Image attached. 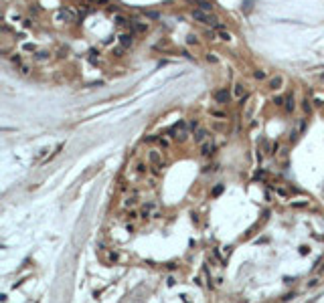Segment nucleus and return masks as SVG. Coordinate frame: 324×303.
I'll return each mask as SVG.
<instances>
[{
  "label": "nucleus",
  "instance_id": "1",
  "mask_svg": "<svg viewBox=\"0 0 324 303\" xmlns=\"http://www.w3.org/2000/svg\"><path fill=\"white\" fill-rule=\"evenodd\" d=\"M190 16H193L197 22H203V24H207V26H217L219 24V18L213 14V12H205V10H201V8L193 10Z\"/></svg>",
  "mask_w": 324,
  "mask_h": 303
},
{
  "label": "nucleus",
  "instance_id": "2",
  "mask_svg": "<svg viewBox=\"0 0 324 303\" xmlns=\"http://www.w3.org/2000/svg\"><path fill=\"white\" fill-rule=\"evenodd\" d=\"M148 162H150V166H152V168H158V170L166 166V164H164V160H162V154H160L158 150H154V148H152L150 152H148Z\"/></svg>",
  "mask_w": 324,
  "mask_h": 303
},
{
  "label": "nucleus",
  "instance_id": "3",
  "mask_svg": "<svg viewBox=\"0 0 324 303\" xmlns=\"http://www.w3.org/2000/svg\"><path fill=\"white\" fill-rule=\"evenodd\" d=\"M73 20V14L69 12V10H59L57 14H55V22H59V24H63V22H71Z\"/></svg>",
  "mask_w": 324,
  "mask_h": 303
},
{
  "label": "nucleus",
  "instance_id": "4",
  "mask_svg": "<svg viewBox=\"0 0 324 303\" xmlns=\"http://www.w3.org/2000/svg\"><path fill=\"white\" fill-rule=\"evenodd\" d=\"M215 99H217V103H229V101H231V91H229L227 87H225V89H219V91L215 93Z\"/></svg>",
  "mask_w": 324,
  "mask_h": 303
},
{
  "label": "nucleus",
  "instance_id": "5",
  "mask_svg": "<svg viewBox=\"0 0 324 303\" xmlns=\"http://www.w3.org/2000/svg\"><path fill=\"white\" fill-rule=\"evenodd\" d=\"M213 150H215V144H213V140L209 138V140H205L203 144H201V156H211Z\"/></svg>",
  "mask_w": 324,
  "mask_h": 303
},
{
  "label": "nucleus",
  "instance_id": "6",
  "mask_svg": "<svg viewBox=\"0 0 324 303\" xmlns=\"http://www.w3.org/2000/svg\"><path fill=\"white\" fill-rule=\"evenodd\" d=\"M136 204H138V192H136V190H134V192H132V196H128L126 200L122 202V206L126 208V210H128V208H134Z\"/></svg>",
  "mask_w": 324,
  "mask_h": 303
},
{
  "label": "nucleus",
  "instance_id": "7",
  "mask_svg": "<svg viewBox=\"0 0 324 303\" xmlns=\"http://www.w3.org/2000/svg\"><path fill=\"white\" fill-rule=\"evenodd\" d=\"M193 138H194V144H203L205 140H209V131L201 127V130H197V131H194V135H193Z\"/></svg>",
  "mask_w": 324,
  "mask_h": 303
},
{
  "label": "nucleus",
  "instance_id": "8",
  "mask_svg": "<svg viewBox=\"0 0 324 303\" xmlns=\"http://www.w3.org/2000/svg\"><path fill=\"white\" fill-rule=\"evenodd\" d=\"M271 190H274V192L278 194V196L280 198H284V200H288V198H290V192H288V190H286V188H282V186H278V184H271Z\"/></svg>",
  "mask_w": 324,
  "mask_h": 303
},
{
  "label": "nucleus",
  "instance_id": "9",
  "mask_svg": "<svg viewBox=\"0 0 324 303\" xmlns=\"http://www.w3.org/2000/svg\"><path fill=\"white\" fill-rule=\"evenodd\" d=\"M120 45H122L124 49L132 47V45H134V34H132V33H130V34H128V33L122 34V37H120Z\"/></svg>",
  "mask_w": 324,
  "mask_h": 303
},
{
  "label": "nucleus",
  "instance_id": "10",
  "mask_svg": "<svg viewBox=\"0 0 324 303\" xmlns=\"http://www.w3.org/2000/svg\"><path fill=\"white\" fill-rule=\"evenodd\" d=\"M282 85H284V77H282V75H276V77L270 79V89H274V91H276V89H280Z\"/></svg>",
  "mask_w": 324,
  "mask_h": 303
},
{
  "label": "nucleus",
  "instance_id": "11",
  "mask_svg": "<svg viewBox=\"0 0 324 303\" xmlns=\"http://www.w3.org/2000/svg\"><path fill=\"white\" fill-rule=\"evenodd\" d=\"M132 30L134 33H146L148 30V22H132Z\"/></svg>",
  "mask_w": 324,
  "mask_h": 303
},
{
  "label": "nucleus",
  "instance_id": "12",
  "mask_svg": "<svg viewBox=\"0 0 324 303\" xmlns=\"http://www.w3.org/2000/svg\"><path fill=\"white\" fill-rule=\"evenodd\" d=\"M310 204V200H306V198H300V200H292L290 202V206L292 208H306Z\"/></svg>",
  "mask_w": 324,
  "mask_h": 303
},
{
  "label": "nucleus",
  "instance_id": "13",
  "mask_svg": "<svg viewBox=\"0 0 324 303\" xmlns=\"http://www.w3.org/2000/svg\"><path fill=\"white\" fill-rule=\"evenodd\" d=\"M106 259H107V263H118V261H120V253H118V251H107Z\"/></svg>",
  "mask_w": 324,
  "mask_h": 303
},
{
  "label": "nucleus",
  "instance_id": "14",
  "mask_svg": "<svg viewBox=\"0 0 324 303\" xmlns=\"http://www.w3.org/2000/svg\"><path fill=\"white\" fill-rule=\"evenodd\" d=\"M294 109H296V103H294V95L286 97V111H288V113H292Z\"/></svg>",
  "mask_w": 324,
  "mask_h": 303
},
{
  "label": "nucleus",
  "instance_id": "15",
  "mask_svg": "<svg viewBox=\"0 0 324 303\" xmlns=\"http://www.w3.org/2000/svg\"><path fill=\"white\" fill-rule=\"evenodd\" d=\"M136 172L140 174V176H146V174H148V166H146L144 162H138L136 164Z\"/></svg>",
  "mask_w": 324,
  "mask_h": 303
},
{
  "label": "nucleus",
  "instance_id": "16",
  "mask_svg": "<svg viewBox=\"0 0 324 303\" xmlns=\"http://www.w3.org/2000/svg\"><path fill=\"white\" fill-rule=\"evenodd\" d=\"M233 91H235L237 97H245L247 95L245 93V85H241V83H235V89H233Z\"/></svg>",
  "mask_w": 324,
  "mask_h": 303
},
{
  "label": "nucleus",
  "instance_id": "17",
  "mask_svg": "<svg viewBox=\"0 0 324 303\" xmlns=\"http://www.w3.org/2000/svg\"><path fill=\"white\" fill-rule=\"evenodd\" d=\"M158 144H160V148H162V150H168L170 148V140H168V138H164V135L158 138Z\"/></svg>",
  "mask_w": 324,
  "mask_h": 303
},
{
  "label": "nucleus",
  "instance_id": "18",
  "mask_svg": "<svg viewBox=\"0 0 324 303\" xmlns=\"http://www.w3.org/2000/svg\"><path fill=\"white\" fill-rule=\"evenodd\" d=\"M253 77H255L257 81H263V79H267V73H266V71H261V69H257V71L253 73Z\"/></svg>",
  "mask_w": 324,
  "mask_h": 303
},
{
  "label": "nucleus",
  "instance_id": "19",
  "mask_svg": "<svg viewBox=\"0 0 324 303\" xmlns=\"http://www.w3.org/2000/svg\"><path fill=\"white\" fill-rule=\"evenodd\" d=\"M302 107H304V111H308V113H310V111H312V101L306 97V99L302 101Z\"/></svg>",
  "mask_w": 324,
  "mask_h": 303
},
{
  "label": "nucleus",
  "instance_id": "20",
  "mask_svg": "<svg viewBox=\"0 0 324 303\" xmlns=\"http://www.w3.org/2000/svg\"><path fill=\"white\" fill-rule=\"evenodd\" d=\"M10 61L14 63V65H18V67H20V65H22V57H20L18 53H14V55H12V57H10Z\"/></svg>",
  "mask_w": 324,
  "mask_h": 303
},
{
  "label": "nucleus",
  "instance_id": "21",
  "mask_svg": "<svg viewBox=\"0 0 324 303\" xmlns=\"http://www.w3.org/2000/svg\"><path fill=\"white\" fill-rule=\"evenodd\" d=\"M34 59H37V61H45V59H49V53L47 51H39V53L34 55Z\"/></svg>",
  "mask_w": 324,
  "mask_h": 303
},
{
  "label": "nucleus",
  "instance_id": "22",
  "mask_svg": "<svg viewBox=\"0 0 324 303\" xmlns=\"http://www.w3.org/2000/svg\"><path fill=\"white\" fill-rule=\"evenodd\" d=\"M189 130H190V131L201 130V127H198V119H190V121H189Z\"/></svg>",
  "mask_w": 324,
  "mask_h": 303
},
{
  "label": "nucleus",
  "instance_id": "23",
  "mask_svg": "<svg viewBox=\"0 0 324 303\" xmlns=\"http://www.w3.org/2000/svg\"><path fill=\"white\" fill-rule=\"evenodd\" d=\"M29 12H30V14H33V16H37V14H39V12H41L39 4H30V6H29Z\"/></svg>",
  "mask_w": 324,
  "mask_h": 303
},
{
  "label": "nucleus",
  "instance_id": "24",
  "mask_svg": "<svg viewBox=\"0 0 324 303\" xmlns=\"http://www.w3.org/2000/svg\"><path fill=\"white\" fill-rule=\"evenodd\" d=\"M263 178H266V170H257L253 174V180H263Z\"/></svg>",
  "mask_w": 324,
  "mask_h": 303
},
{
  "label": "nucleus",
  "instance_id": "25",
  "mask_svg": "<svg viewBox=\"0 0 324 303\" xmlns=\"http://www.w3.org/2000/svg\"><path fill=\"white\" fill-rule=\"evenodd\" d=\"M126 22H128V20L124 18V16H122V14H116V24H118V26H124V24H126Z\"/></svg>",
  "mask_w": 324,
  "mask_h": 303
},
{
  "label": "nucleus",
  "instance_id": "26",
  "mask_svg": "<svg viewBox=\"0 0 324 303\" xmlns=\"http://www.w3.org/2000/svg\"><path fill=\"white\" fill-rule=\"evenodd\" d=\"M186 45H198V39L194 34H189V37H186Z\"/></svg>",
  "mask_w": 324,
  "mask_h": 303
},
{
  "label": "nucleus",
  "instance_id": "27",
  "mask_svg": "<svg viewBox=\"0 0 324 303\" xmlns=\"http://www.w3.org/2000/svg\"><path fill=\"white\" fill-rule=\"evenodd\" d=\"M18 71H20V75H29V73H30V67H29V65H20Z\"/></svg>",
  "mask_w": 324,
  "mask_h": 303
},
{
  "label": "nucleus",
  "instance_id": "28",
  "mask_svg": "<svg viewBox=\"0 0 324 303\" xmlns=\"http://www.w3.org/2000/svg\"><path fill=\"white\" fill-rule=\"evenodd\" d=\"M219 37H221L223 41H231V34H229L227 30H221V33H219Z\"/></svg>",
  "mask_w": 324,
  "mask_h": 303
},
{
  "label": "nucleus",
  "instance_id": "29",
  "mask_svg": "<svg viewBox=\"0 0 324 303\" xmlns=\"http://www.w3.org/2000/svg\"><path fill=\"white\" fill-rule=\"evenodd\" d=\"M207 61H209V63H219V59L215 57L213 53H207Z\"/></svg>",
  "mask_w": 324,
  "mask_h": 303
},
{
  "label": "nucleus",
  "instance_id": "30",
  "mask_svg": "<svg viewBox=\"0 0 324 303\" xmlns=\"http://www.w3.org/2000/svg\"><path fill=\"white\" fill-rule=\"evenodd\" d=\"M221 192H223V184H219V186H215V190H213V196H219Z\"/></svg>",
  "mask_w": 324,
  "mask_h": 303
},
{
  "label": "nucleus",
  "instance_id": "31",
  "mask_svg": "<svg viewBox=\"0 0 324 303\" xmlns=\"http://www.w3.org/2000/svg\"><path fill=\"white\" fill-rule=\"evenodd\" d=\"M284 101H286V99H284V97H280V95L274 97V103H276V105H284Z\"/></svg>",
  "mask_w": 324,
  "mask_h": 303
},
{
  "label": "nucleus",
  "instance_id": "32",
  "mask_svg": "<svg viewBox=\"0 0 324 303\" xmlns=\"http://www.w3.org/2000/svg\"><path fill=\"white\" fill-rule=\"evenodd\" d=\"M146 16H150V18H158V12H152V10H146Z\"/></svg>",
  "mask_w": 324,
  "mask_h": 303
},
{
  "label": "nucleus",
  "instance_id": "33",
  "mask_svg": "<svg viewBox=\"0 0 324 303\" xmlns=\"http://www.w3.org/2000/svg\"><path fill=\"white\" fill-rule=\"evenodd\" d=\"M205 37H207L209 41H215V33H213V30H207V33H205Z\"/></svg>",
  "mask_w": 324,
  "mask_h": 303
},
{
  "label": "nucleus",
  "instance_id": "34",
  "mask_svg": "<svg viewBox=\"0 0 324 303\" xmlns=\"http://www.w3.org/2000/svg\"><path fill=\"white\" fill-rule=\"evenodd\" d=\"M114 55H116V57H122V55H124V47H118L116 51H114Z\"/></svg>",
  "mask_w": 324,
  "mask_h": 303
},
{
  "label": "nucleus",
  "instance_id": "35",
  "mask_svg": "<svg viewBox=\"0 0 324 303\" xmlns=\"http://www.w3.org/2000/svg\"><path fill=\"white\" fill-rule=\"evenodd\" d=\"M128 218H130V220H136V218H138V214H136L134 210H130V212H128Z\"/></svg>",
  "mask_w": 324,
  "mask_h": 303
},
{
  "label": "nucleus",
  "instance_id": "36",
  "mask_svg": "<svg viewBox=\"0 0 324 303\" xmlns=\"http://www.w3.org/2000/svg\"><path fill=\"white\" fill-rule=\"evenodd\" d=\"M144 142H158V138L156 135H148V138H144Z\"/></svg>",
  "mask_w": 324,
  "mask_h": 303
},
{
  "label": "nucleus",
  "instance_id": "37",
  "mask_svg": "<svg viewBox=\"0 0 324 303\" xmlns=\"http://www.w3.org/2000/svg\"><path fill=\"white\" fill-rule=\"evenodd\" d=\"M318 283H320V279H318V277H316L314 281H310V283H308V287H316V285H318Z\"/></svg>",
  "mask_w": 324,
  "mask_h": 303
},
{
  "label": "nucleus",
  "instance_id": "38",
  "mask_svg": "<svg viewBox=\"0 0 324 303\" xmlns=\"http://www.w3.org/2000/svg\"><path fill=\"white\" fill-rule=\"evenodd\" d=\"M211 113H213V115H217V117H225V113H223V111H211Z\"/></svg>",
  "mask_w": 324,
  "mask_h": 303
},
{
  "label": "nucleus",
  "instance_id": "39",
  "mask_svg": "<svg viewBox=\"0 0 324 303\" xmlns=\"http://www.w3.org/2000/svg\"><path fill=\"white\" fill-rule=\"evenodd\" d=\"M322 79H324V75H322Z\"/></svg>",
  "mask_w": 324,
  "mask_h": 303
}]
</instances>
